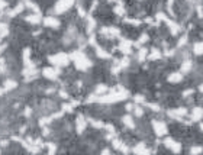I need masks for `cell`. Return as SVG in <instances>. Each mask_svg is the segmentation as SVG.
Wrapping results in <instances>:
<instances>
[{
  "mask_svg": "<svg viewBox=\"0 0 203 155\" xmlns=\"http://www.w3.org/2000/svg\"><path fill=\"white\" fill-rule=\"evenodd\" d=\"M70 58H73L74 62H75V67L81 70V71H84V70H87L90 65H91V62H90L89 59L86 58V55L80 52V51H74L73 54L70 55Z\"/></svg>",
  "mask_w": 203,
  "mask_h": 155,
  "instance_id": "6da1fadb",
  "label": "cell"
},
{
  "mask_svg": "<svg viewBox=\"0 0 203 155\" xmlns=\"http://www.w3.org/2000/svg\"><path fill=\"white\" fill-rule=\"evenodd\" d=\"M128 97V91L125 90H121L118 93H113V94H109V96H103V97H97L96 102H100V103H113V102H119V100H125Z\"/></svg>",
  "mask_w": 203,
  "mask_h": 155,
  "instance_id": "7a4b0ae2",
  "label": "cell"
},
{
  "mask_svg": "<svg viewBox=\"0 0 203 155\" xmlns=\"http://www.w3.org/2000/svg\"><path fill=\"white\" fill-rule=\"evenodd\" d=\"M49 62H52L54 65H58V67L67 65L70 62V55H67L64 52H58L55 55L49 57Z\"/></svg>",
  "mask_w": 203,
  "mask_h": 155,
  "instance_id": "3957f363",
  "label": "cell"
},
{
  "mask_svg": "<svg viewBox=\"0 0 203 155\" xmlns=\"http://www.w3.org/2000/svg\"><path fill=\"white\" fill-rule=\"evenodd\" d=\"M74 0H60L57 5H55V13H63V12H65V10H68V9L73 6Z\"/></svg>",
  "mask_w": 203,
  "mask_h": 155,
  "instance_id": "277c9868",
  "label": "cell"
},
{
  "mask_svg": "<svg viewBox=\"0 0 203 155\" xmlns=\"http://www.w3.org/2000/svg\"><path fill=\"white\" fill-rule=\"evenodd\" d=\"M164 147L168 148V149H171L174 154H179L180 151H181V145H180L179 142H176L174 139H171V138L164 139Z\"/></svg>",
  "mask_w": 203,
  "mask_h": 155,
  "instance_id": "5b68a950",
  "label": "cell"
},
{
  "mask_svg": "<svg viewBox=\"0 0 203 155\" xmlns=\"http://www.w3.org/2000/svg\"><path fill=\"white\" fill-rule=\"evenodd\" d=\"M152 128H154V132L158 135V136H162L167 133V126L164 122H160V120H154L152 122Z\"/></svg>",
  "mask_w": 203,
  "mask_h": 155,
  "instance_id": "8992f818",
  "label": "cell"
},
{
  "mask_svg": "<svg viewBox=\"0 0 203 155\" xmlns=\"http://www.w3.org/2000/svg\"><path fill=\"white\" fill-rule=\"evenodd\" d=\"M44 25L48 26V28H58V26H60V20H58L57 17L48 16L44 19Z\"/></svg>",
  "mask_w": 203,
  "mask_h": 155,
  "instance_id": "52a82bcc",
  "label": "cell"
},
{
  "mask_svg": "<svg viewBox=\"0 0 203 155\" xmlns=\"http://www.w3.org/2000/svg\"><path fill=\"white\" fill-rule=\"evenodd\" d=\"M42 73H44V75H45L47 78H49V80H55L58 77V73H60V71L55 70V68H45Z\"/></svg>",
  "mask_w": 203,
  "mask_h": 155,
  "instance_id": "ba28073f",
  "label": "cell"
},
{
  "mask_svg": "<svg viewBox=\"0 0 203 155\" xmlns=\"http://www.w3.org/2000/svg\"><path fill=\"white\" fill-rule=\"evenodd\" d=\"M134 152L137 155H149V151L146 149L145 144H138L137 147L134 148Z\"/></svg>",
  "mask_w": 203,
  "mask_h": 155,
  "instance_id": "9c48e42d",
  "label": "cell"
},
{
  "mask_svg": "<svg viewBox=\"0 0 203 155\" xmlns=\"http://www.w3.org/2000/svg\"><path fill=\"white\" fill-rule=\"evenodd\" d=\"M100 33L102 35H109V36H118L119 35V29H116V28H102Z\"/></svg>",
  "mask_w": 203,
  "mask_h": 155,
  "instance_id": "30bf717a",
  "label": "cell"
},
{
  "mask_svg": "<svg viewBox=\"0 0 203 155\" xmlns=\"http://www.w3.org/2000/svg\"><path fill=\"white\" fill-rule=\"evenodd\" d=\"M131 47H132V42L122 39L121 45H119V49H121L122 52H125V54H129V52H131Z\"/></svg>",
  "mask_w": 203,
  "mask_h": 155,
  "instance_id": "8fae6325",
  "label": "cell"
},
{
  "mask_svg": "<svg viewBox=\"0 0 203 155\" xmlns=\"http://www.w3.org/2000/svg\"><path fill=\"white\" fill-rule=\"evenodd\" d=\"M84 129H86V120L83 116H78L77 117V132L81 133V132H84Z\"/></svg>",
  "mask_w": 203,
  "mask_h": 155,
  "instance_id": "7c38bea8",
  "label": "cell"
},
{
  "mask_svg": "<svg viewBox=\"0 0 203 155\" xmlns=\"http://www.w3.org/2000/svg\"><path fill=\"white\" fill-rule=\"evenodd\" d=\"M183 80V74L181 73H173L171 75H168V81L170 83H180Z\"/></svg>",
  "mask_w": 203,
  "mask_h": 155,
  "instance_id": "4fadbf2b",
  "label": "cell"
},
{
  "mask_svg": "<svg viewBox=\"0 0 203 155\" xmlns=\"http://www.w3.org/2000/svg\"><path fill=\"white\" fill-rule=\"evenodd\" d=\"M203 117V109L202 107H196L193 110V114H192V119L193 120H200Z\"/></svg>",
  "mask_w": 203,
  "mask_h": 155,
  "instance_id": "5bb4252c",
  "label": "cell"
},
{
  "mask_svg": "<svg viewBox=\"0 0 203 155\" xmlns=\"http://www.w3.org/2000/svg\"><path fill=\"white\" fill-rule=\"evenodd\" d=\"M186 113H187V110L184 107H180V109H176V110H170V112H168L170 116H184Z\"/></svg>",
  "mask_w": 203,
  "mask_h": 155,
  "instance_id": "9a60e30c",
  "label": "cell"
},
{
  "mask_svg": "<svg viewBox=\"0 0 203 155\" xmlns=\"http://www.w3.org/2000/svg\"><path fill=\"white\" fill-rule=\"evenodd\" d=\"M122 120H123V123H125L128 128H131V129H134V128H135V123H134V120H132V117H131V116H123V119H122Z\"/></svg>",
  "mask_w": 203,
  "mask_h": 155,
  "instance_id": "2e32d148",
  "label": "cell"
},
{
  "mask_svg": "<svg viewBox=\"0 0 203 155\" xmlns=\"http://www.w3.org/2000/svg\"><path fill=\"white\" fill-rule=\"evenodd\" d=\"M26 20L29 22V23H39L41 22V17H39V15H29V16L26 17Z\"/></svg>",
  "mask_w": 203,
  "mask_h": 155,
  "instance_id": "e0dca14e",
  "label": "cell"
},
{
  "mask_svg": "<svg viewBox=\"0 0 203 155\" xmlns=\"http://www.w3.org/2000/svg\"><path fill=\"white\" fill-rule=\"evenodd\" d=\"M96 54H97V57H100V58H109L110 55H109V52H106L105 49H102V48H96Z\"/></svg>",
  "mask_w": 203,
  "mask_h": 155,
  "instance_id": "ac0fdd59",
  "label": "cell"
},
{
  "mask_svg": "<svg viewBox=\"0 0 203 155\" xmlns=\"http://www.w3.org/2000/svg\"><path fill=\"white\" fill-rule=\"evenodd\" d=\"M22 10H23V5H19V6H16L15 9H12V10L9 12V16H15L17 13H20Z\"/></svg>",
  "mask_w": 203,
  "mask_h": 155,
  "instance_id": "d6986e66",
  "label": "cell"
},
{
  "mask_svg": "<svg viewBox=\"0 0 203 155\" xmlns=\"http://www.w3.org/2000/svg\"><path fill=\"white\" fill-rule=\"evenodd\" d=\"M192 70V61H184L181 65V73H187Z\"/></svg>",
  "mask_w": 203,
  "mask_h": 155,
  "instance_id": "ffe728a7",
  "label": "cell"
},
{
  "mask_svg": "<svg viewBox=\"0 0 203 155\" xmlns=\"http://www.w3.org/2000/svg\"><path fill=\"white\" fill-rule=\"evenodd\" d=\"M193 51H195V54H203V42H197V44H195V48H193Z\"/></svg>",
  "mask_w": 203,
  "mask_h": 155,
  "instance_id": "44dd1931",
  "label": "cell"
},
{
  "mask_svg": "<svg viewBox=\"0 0 203 155\" xmlns=\"http://www.w3.org/2000/svg\"><path fill=\"white\" fill-rule=\"evenodd\" d=\"M16 83L15 81H6L5 83V91H9V90H13V89H16Z\"/></svg>",
  "mask_w": 203,
  "mask_h": 155,
  "instance_id": "7402d4cb",
  "label": "cell"
},
{
  "mask_svg": "<svg viewBox=\"0 0 203 155\" xmlns=\"http://www.w3.org/2000/svg\"><path fill=\"white\" fill-rule=\"evenodd\" d=\"M203 152V148L202 147H193L190 149V155H200Z\"/></svg>",
  "mask_w": 203,
  "mask_h": 155,
  "instance_id": "603a6c76",
  "label": "cell"
},
{
  "mask_svg": "<svg viewBox=\"0 0 203 155\" xmlns=\"http://www.w3.org/2000/svg\"><path fill=\"white\" fill-rule=\"evenodd\" d=\"M8 33H9L8 25H5V23H0V36H6Z\"/></svg>",
  "mask_w": 203,
  "mask_h": 155,
  "instance_id": "cb8c5ba5",
  "label": "cell"
},
{
  "mask_svg": "<svg viewBox=\"0 0 203 155\" xmlns=\"http://www.w3.org/2000/svg\"><path fill=\"white\" fill-rule=\"evenodd\" d=\"M90 123L94 126V128H97V129H100V128H103L105 125H103V122H100V120H96V119H89Z\"/></svg>",
  "mask_w": 203,
  "mask_h": 155,
  "instance_id": "d4e9b609",
  "label": "cell"
},
{
  "mask_svg": "<svg viewBox=\"0 0 203 155\" xmlns=\"http://www.w3.org/2000/svg\"><path fill=\"white\" fill-rule=\"evenodd\" d=\"M158 58H161V54L158 52V49H152V52L149 55V59H158Z\"/></svg>",
  "mask_w": 203,
  "mask_h": 155,
  "instance_id": "484cf974",
  "label": "cell"
},
{
  "mask_svg": "<svg viewBox=\"0 0 203 155\" xmlns=\"http://www.w3.org/2000/svg\"><path fill=\"white\" fill-rule=\"evenodd\" d=\"M145 57H146V49H145V48L139 49V54H138V59H139V61H144V59H145Z\"/></svg>",
  "mask_w": 203,
  "mask_h": 155,
  "instance_id": "4316f807",
  "label": "cell"
},
{
  "mask_svg": "<svg viewBox=\"0 0 203 155\" xmlns=\"http://www.w3.org/2000/svg\"><path fill=\"white\" fill-rule=\"evenodd\" d=\"M112 144H113L115 149H121V147L123 145V142H122V141H119V139H113V142H112Z\"/></svg>",
  "mask_w": 203,
  "mask_h": 155,
  "instance_id": "83f0119b",
  "label": "cell"
},
{
  "mask_svg": "<svg viewBox=\"0 0 203 155\" xmlns=\"http://www.w3.org/2000/svg\"><path fill=\"white\" fill-rule=\"evenodd\" d=\"M106 90H107V87H106V86H103V84H100V86H97V87H96V93H97V94H100V93H105Z\"/></svg>",
  "mask_w": 203,
  "mask_h": 155,
  "instance_id": "f1b7e54d",
  "label": "cell"
},
{
  "mask_svg": "<svg viewBox=\"0 0 203 155\" xmlns=\"http://www.w3.org/2000/svg\"><path fill=\"white\" fill-rule=\"evenodd\" d=\"M148 41V35L146 33H144V35H141V38H139V41H138V44L137 45H139V44H144V42H146Z\"/></svg>",
  "mask_w": 203,
  "mask_h": 155,
  "instance_id": "f546056e",
  "label": "cell"
},
{
  "mask_svg": "<svg viewBox=\"0 0 203 155\" xmlns=\"http://www.w3.org/2000/svg\"><path fill=\"white\" fill-rule=\"evenodd\" d=\"M123 12H125V10H123L122 6H116V8H115V13H118V15H123Z\"/></svg>",
  "mask_w": 203,
  "mask_h": 155,
  "instance_id": "4dcf8cb0",
  "label": "cell"
},
{
  "mask_svg": "<svg viewBox=\"0 0 203 155\" xmlns=\"http://www.w3.org/2000/svg\"><path fill=\"white\" fill-rule=\"evenodd\" d=\"M146 106L151 107V110H155V112H158V110H160V106H158V105H152V103H148Z\"/></svg>",
  "mask_w": 203,
  "mask_h": 155,
  "instance_id": "1f68e13d",
  "label": "cell"
},
{
  "mask_svg": "<svg viewBox=\"0 0 203 155\" xmlns=\"http://www.w3.org/2000/svg\"><path fill=\"white\" fill-rule=\"evenodd\" d=\"M135 114H137V116H142V114H144V110H142V107H135Z\"/></svg>",
  "mask_w": 203,
  "mask_h": 155,
  "instance_id": "d6a6232c",
  "label": "cell"
},
{
  "mask_svg": "<svg viewBox=\"0 0 203 155\" xmlns=\"http://www.w3.org/2000/svg\"><path fill=\"white\" fill-rule=\"evenodd\" d=\"M125 22H128V23H132V25H139L141 22L137 20V19H125Z\"/></svg>",
  "mask_w": 203,
  "mask_h": 155,
  "instance_id": "836d02e7",
  "label": "cell"
},
{
  "mask_svg": "<svg viewBox=\"0 0 203 155\" xmlns=\"http://www.w3.org/2000/svg\"><path fill=\"white\" fill-rule=\"evenodd\" d=\"M135 102L137 103H144L145 99H144V96H135Z\"/></svg>",
  "mask_w": 203,
  "mask_h": 155,
  "instance_id": "e575fe53",
  "label": "cell"
},
{
  "mask_svg": "<svg viewBox=\"0 0 203 155\" xmlns=\"http://www.w3.org/2000/svg\"><path fill=\"white\" fill-rule=\"evenodd\" d=\"M6 6H8V5H6V2H5V0H0V10H3Z\"/></svg>",
  "mask_w": 203,
  "mask_h": 155,
  "instance_id": "d590c367",
  "label": "cell"
},
{
  "mask_svg": "<svg viewBox=\"0 0 203 155\" xmlns=\"http://www.w3.org/2000/svg\"><path fill=\"white\" fill-rule=\"evenodd\" d=\"M193 93V90H186L184 93H183V96H189V94H192Z\"/></svg>",
  "mask_w": 203,
  "mask_h": 155,
  "instance_id": "8d00e7d4",
  "label": "cell"
},
{
  "mask_svg": "<svg viewBox=\"0 0 203 155\" xmlns=\"http://www.w3.org/2000/svg\"><path fill=\"white\" fill-rule=\"evenodd\" d=\"M132 109H134L132 105H126V110H132Z\"/></svg>",
  "mask_w": 203,
  "mask_h": 155,
  "instance_id": "74e56055",
  "label": "cell"
},
{
  "mask_svg": "<svg viewBox=\"0 0 203 155\" xmlns=\"http://www.w3.org/2000/svg\"><path fill=\"white\" fill-rule=\"evenodd\" d=\"M25 114L29 116V114H31V109H26V110H25Z\"/></svg>",
  "mask_w": 203,
  "mask_h": 155,
  "instance_id": "f35d334b",
  "label": "cell"
},
{
  "mask_svg": "<svg viewBox=\"0 0 203 155\" xmlns=\"http://www.w3.org/2000/svg\"><path fill=\"white\" fill-rule=\"evenodd\" d=\"M3 49H5V45H2V47H0V54L3 52Z\"/></svg>",
  "mask_w": 203,
  "mask_h": 155,
  "instance_id": "ab89813d",
  "label": "cell"
},
{
  "mask_svg": "<svg viewBox=\"0 0 203 155\" xmlns=\"http://www.w3.org/2000/svg\"><path fill=\"white\" fill-rule=\"evenodd\" d=\"M199 90H200V91H202V93H203V84H202V86H200V87H199Z\"/></svg>",
  "mask_w": 203,
  "mask_h": 155,
  "instance_id": "60d3db41",
  "label": "cell"
},
{
  "mask_svg": "<svg viewBox=\"0 0 203 155\" xmlns=\"http://www.w3.org/2000/svg\"><path fill=\"white\" fill-rule=\"evenodd\" d=\"M199 128H200V129L203 131V123H200V125H199Z\"/></svg>",
  "mask_w": 203,
  "mask_h": 155,
  "instance_id": "b9f144b4",
  "label": "cell"
}]
</instances>
